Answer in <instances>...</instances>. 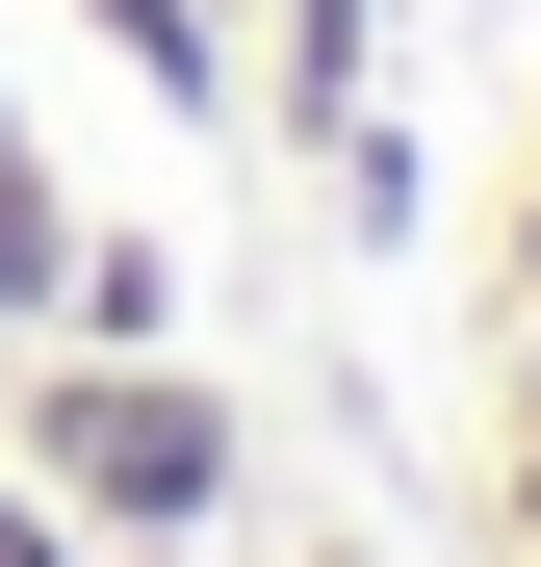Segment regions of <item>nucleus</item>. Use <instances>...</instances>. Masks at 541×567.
Returning <instances> with one entry per match:
<instances>
[{
	"mask_svg": "<svg viewBox=\"0 0 541 567\" xmlns=\"http://www.w3.org/2000/svg\"><path fill=\"white\" fill-rule=\"evenodd\" d=\"M52 336H77V361H155V336H180V258H155V233H77Z\"/></svg>",
	"mask_w": 541,
	"mask_h": 567,
	"instance_id": "nucleus-3",
	"label": "nucleus"
},
{
	"mask_svg": "<svg viewBox=\"0 0 541 567\" xmlns=\"http://www.w3.org/2000/svg\"><path fill=\"white\" fill-rule=\"evenodd\" d=\"M0 464H27L77 542H155V567H180V542L232 516V464H258V439H232V388H207L180 336H155V361H77V336H52V361H27V413H0Z\"/></svg>",
	"mask_w": 541,
	"mask_h": 567,
	"instance_id": "nucleus-1",
	"label": "nucleus"
},
{
	"mask_svg": "<svg viewBox=\"0 0 541 567\" xmlns=\"http://www.w3.org/2000/svg\"><path fill=\"white\" fill-rule=\"evenodd\" d=\"M284 567H361V542H284Z\"/></svg>",
	"mask_w": 541,
	"mask_h": 567,
	"instance_id": "nucleus-7",
	"label": "nucleus"
},
{
	"mask_svg": "<svg viewBox=\"0 0 541 567\" xmlns=\"http://www.w3.org/2000/svg\"><path fill=\"white\" fill-rule=\"evenodd\" d=\"M77 27H104L155 104H180V130H232V104H258V78H232V0H77Z\"/></svg>",
	"mask_w": 541,
	"mask_h": 567,
	"instance_id": "nucleus-2",
	"label": "nucleus"
},
{
	"mask_svg": "<svg viewBox=\"0 0 541 567\" xmlns=\"http://www.w3.org/2000/svg\"><path fill=\"white\" fill-rule=\"evenodd\" d=\"M0 567H104V542H77V516L27 491V464H0Z\"/></svg>",
	"mask_w": 541,
	"mask_h": 567,
	"instance_id": "nucleus-6",
	"label": "nucleus"
},
{
	"mask_svg": "<svg viewBox=\"0 0 541 567\" xmlns=\"http://www.w3.org/2000/svg\"><path fill=\"white\" fill-rule=\"evenodd\" d=\"M490 542L541 567V388H516V439H490Z\"/></svg>",
	"mask_w": 541,
	"mask_h": 567,
	"instance_id": "nucleus-5",
	"label": "nucleus"
},
{
	"mask_svg": "<svg viewBox=\"0 0 541 567\" xmlns=\"http://www.w3.org/2000/svg\"><path fill=\"white\" fill-rule=\"evenodd\" d=\"M52 284H77V181L0 155V336H52Z\"/></svg>",
	"mask_w": 541,
	"mask_h": 567,
	"instance_id": "nucleus-4",
	"label": "nucleus"
},
{
	"mask_svg": "<svg viewBox=\"0 0 541 567\" xmlns=\"http://www.w3.org/2000/svg\"><path fill=\"white\" fill-rule=\"evenodd\" d=\"M0 155H27V104H0Z\"/></svg>",
	"mask_w": 541,
	"mask_h": 567,
	"instance_id": "nucleus-9",
	"label": "nucleus"
},
{
	"mask_svg": "<svg viewBox=\"0 0 541 567\" xmlns=\"http://www.w3.org/2000/svg\"><path fill=\"white\" fill-rule=\"evenodd\" d=\"M516 284H541V207H516Z\"/></svg>",
	"mask_w": 541,
	"mask_h": 567,
	"instance_id": "nucleus-8",
	"label": "nucleus"
}]
</instances>
